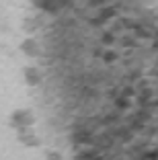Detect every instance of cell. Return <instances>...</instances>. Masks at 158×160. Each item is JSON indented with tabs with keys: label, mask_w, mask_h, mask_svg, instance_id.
Instances as JSON below:
<instances>
[{
	"label": "cell",
	"mask_w": 158,
	"mask_h": 160,
	"mask_svg": "<svg viewBox=\"0 0 158 160\" xmlns=\"http://www.w3.org/2000/svg\"><path fill=\"white\" fill-rule=\"evenodd\" d=\"M17 138L23 142L25 146H37L39 144V138H37V133H35V129H33V125L17 129Z\"/></svg>",
	"instance_id": "3957f363"
},
{
	"label": "cell",
	"mask_w": 158,
	"mask_h": 160,
	"mask_svg": "<svg viewBox=\"0 0 158 160\" xmlns=\"http://www.w3.org/2000/svg\"><path fill=\"white\" fill-rule=\"evenodd\" d=\"M25 80H27L29 86H41L43 84V72L37 66H27L25 68Z\"/></svg>",
	"instance_id": "277c9868"
},
{
	"label": "cell",
	"mask_w": 158,
	"mask_h": 160,
	"mask_svg": "<svg viewBox=\"0 0 158 160\" xmlns=\"http://www.w3.org/2000/svg\"><path fill=\"white\" fill-rule=\"evenodd\" d=\"M33 121H35V117H33L31 111H17V113H13V125L17 127V129H21V127H31Z\"/></svg>",
	"instance_id": "7a4b0ae2"
},
{
	"label": "cell",
	"mask_w": 158,
	"mask_h": 160,
	"mask_svg": "<svg viewBox=\"0 0 158 160\" xmlns=\"http://www.w3.org/2000/svg\"><path fill=\"white\" fill-rule=\"evenodd\" d=\"M45 158L47 160H64V156L60 154V150H47L45 152Z\"/></svg>",
	"instance_id": "5b68a950"
},
{
	"label": "cell",
	"mask_w": 158,
	"mask_h": 160,
	"mask_svg": "<svg viewBox=\"0 0 158 160\" xmlns=\"http://www.w3.org/2000/svg\"><path fill=\"white\" fill-rule=\"evenodd\" d=\"M21 52L25 53V56H29V58H41L43 56V45H41V41H39L37 37H27L23 43H21Z\"/></svg>",
	"instance_id": "6da1fadb"
}]
</instances>
